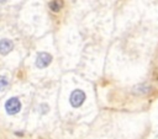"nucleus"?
Listing matches in <instances>:
<instances>
[{
    "mask_svg": "<svg viewBox=\"0 0 158 139\" xmlns=\"http://www.w3.org/2000/svg\"><path fill=\"white\" fill-rule=\"evenodd\" d=\"M20 108H21V103H20L19 98H16V97L9 98V100L6 101V103H5V109H6V112H7L9 114H15V113H17V112L20 111Z\"/></svg>",
    "mask_w": 158,
    "mask_h": 139,
    "instance_id": "1",
    "label": "nucleus"
},
{
    "mask_svg": "<svg viewBox=\"0 0 158 139\" xmlns=\"http://www.w3.org/2000/svg\"><path fill=\"white\" fill-rule=\"evenodd\" d=\"M85 100V93L81 91V90H74L72 93H70V105L73 107H79Z\"/></svg>",
    "mask_w": 158,
    "mask_h": 139,
    "instance_id": "2",
    "label": "nucleus"
},
{
    "mask_svg": "<svg viewBox=\"0 0 158 139\" xmlns=\"http://www.w3.org/2000/svg\"><path fill=\"white\" fill-rule=\"evenodd\" d=\"M51 62H52V55L48 54V53H44V52L40 53L37 55V58H36L37 68H46V66H48L51 64Z\"/></svg>",
    "mask_w": 158,
    "mask_h": 139,
    "instance_id": "3",
    "label": "nucleus"
},
{
    "mask_svg": "<svg viewBox=\"0 0 158 139\" xmlns=\"http://www.w3.org/2000/svg\"><path fill=\"white\" fill-rule=\"evenodd\" d=\"M12 47H14V44H12V42L10 39H6V38L1 39L0 41V54L6 55L9 52H11Z\"/></svg>",
    "mask_w": 158,
    "mask_h": 139,
    "instance_id": "4",
    "label": "nucleus"
},
{
    "mask_svg": "<svg viewBox=\"0 0 158 139\" xmlns=\"http://www.w3.org/2000/svg\"><path fill=\"white\" fill-rule=\"evenodd\" d=\"M63 1L62 0H53L51 4H49V7H51V10L52 11H54V12H58L59 10H60V7H62V4Z\"/></svg>",
    "mask_w": 158,
    "mask_h": 139,
    "instance_id": "5",
    "label": "nucleus"
},
{
    "mask_svg": "<svg viewBox=\"0 0 158 139\" xmlns=\"http://www.w3.org/2000/svg\"><path fill=\"white\" fill-rule=\"evenodd\" d=\"M6 86H7V80H6V77L0 75V90H4Z\"/></svg>",
    "mask_w": 158,
    "mask_h": 139,
    "instance_id": "6",
    "label": "nucleus"
}]
</instances>
